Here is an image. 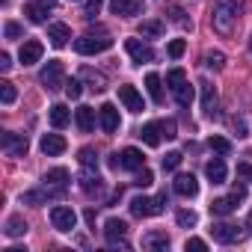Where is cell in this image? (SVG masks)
<instances>
[{
	"mask_svg": "<svg viewBox=\"0 0 252 252\" xmlns=\"http://www.w3.org/2000/svg\"><path fill=\"white\" fill-rule=\"evenodd\" d=\"M243 9H246L243 0H220V3L214 6V18H211L214 21V30L220 36H231L237 30V21H240Z\"/></svg>",
	"mask_w": 252,
	"mask_h": 252,
	"instance_id": "1",
	"label": "cell"
},
{
	"mask_svg": "<svg viewBox=\"0 0 252 252\" xmlns=\"http://www.w3.org/2000/svg\"><path fill=\"white\" fill-rule=\"evenodd\" d=\"M110 48H113V39H110L104 30H98V36H95V33H83L80 39H74V51L83 54V57L104 54V51H110Z\"/></svg>",
	"mask_w": 252,
	"mask_h": 252,
	"instance_id": "2",
	"label": "cell"
},
{
	"mask_svg": "<svg viewBox=\"0 0 252 252\" xmlns=\"http://www.w3.org/2000/svg\"><path fill=\"white\" fill-rule=\"evenodd\" d=\"M163 205H166V193H160V196H155V199H149V196H134L131 199V214L134 217H158V214H163Z\"/></svg>",
	"mask_w": 252,
	"mask_h": 252,
	"instance_id": "3",
	"label": "cell"
},
{
	"mask_svg": "<svg viewBox=\"0 0 252 252\" xmlns=\"http://www.w3.org/2000/svg\"><path fill=\"white\" fill-rule=\"evenodd\" d=\"M110 166L113 169H131V172H140L146 166V158L140 149H125L122 155H113L110 158Z\"/></svg>",
	"mask_w": 252,
	"mask_h": 252,
	"instance_id": "4",
	"label": "cell"
},
{
	"mask_svg": "<svg viewBox=\"0 0 252 252\" xmlns=\"http://www.w3.org/2000/svg\"><path fill=\"white\" fill-rule=\"evenodd\" d=\"M39 80H42V86H45L48 92H54V89L65 86V68H63V63H60V60H51V63L42 68Z\"/></svg>",
	"mask_w": 252,
	"mask_h": 252,
	"instance_id": "5",
	"label": "cell"
},
{
	"mask_svg": "<svg viewBox=\"0 0 252 252\" xmlns=\"http://www.w3.org/2000/svg\"><path fill=\"white\" fill-rule=\"evenodd\" d=\"M51 225H54L57 231H74L77 214H74L71 208H65V205H57V208L51 211Z\"/></svg>",
	"mask_w": 252,
	"mask_h": 252,
	"instance_id": "6",
	"label": "cell"
},
{
	"mask_svg": "<svg viewBox=\"0 0 252 252\" xmlns=\"http://www.w3.org/2000/svg\"><path fill=\"white\" fill-rule=\"evenodd\" d=\"M0 146H3V152L9 158H24L27 149H30V143H27L24 134H3V137H0Z\"/></svg>",
	"mask_w": 252,
	"mask_h": 252,
	"instance_id": "7",
	"label": "cell"
},
{
	"mask_svg": "<svg viewBox=\"0 0 252 252\" xmlns=\"http://www.w3.org/2000/svg\"><path fill=\"white\" fill-rule=\"evenodd\" d=\"M98 125H101V131H104V134H116V131H119V125H122L119 110H116L113 104H101V107H98Z\"/></svg>",
	"mask_w": 252,
	"mask_h": 252,
	"instance_id": "8",
	"label": "cell"
},
{
	"mask_svg": "<svg viewBox=\"0 0 252 252\" xmlns=\"http://www.w3.org/2000/svg\"><path fill=\"white\" fill-rule=\"evenodd\" d=\"M119 101L128 107L131 113H140V110H146V104H143V95L137 92V86H131V83H122L119 86Z\"/></svg>",
	"mask_w": 252,
	"mask_h": 252,
	"instance_id": "9",
	"label": "cell"
},
{
	"mask_svg": "<svg viewBox=\"0 0 252 252\" xmlns=\"http://www.w3.org/2000/svg\"><path fill=\"white\" fill-rule=\"evenodd\" d=\"M146 9L143 0H110V12L113 15H122V18H134Z\"/></svg>",
	"mask_w": 252,
	"mask_h": 252,
	"instance_id": "10",
	"label": "cell"
},
{
	"mask_svg": "<svg viewBox=\"0 0 252 252\" xmlns=\"http://www.w3.org/2000/svg\"><path fill=\"white\" fill-rule=\"evenodd\" d=\"M42 54H45V45H42L39 39H27V42L21 45V54H18V60H21L24 65H36V63L42 60Z\"/></svg>",
	"mask_w": 252,
	"mask_h": 252,
	"instance_id": "11",
	"label": "cell"
},
{
	"mask_svg": "<svg viewBox=\"0 0 252 252\" xmlns=\"http://www.w3.org/2000/svg\"><path fill=\"white\" fill-rule=\"evenodd\" d=\"M125 51L131 54L134 63H152L155 60V51L146 42H140V39H128V42H125Z\"/></svg>",
	"mask_w": 252,
	"mask_h": 252,
	"instance_id": "12",
	"label": "cell"
},
{
	"mask_svg": "<svg viewBox=\"0 0 252 252\" xmlns=\"http://www.w3.org/2000/svg\"><path fill=\"white\" fill-rule=\"evenodd\" d=\"M125 234H128V225H125V220H107L104 222V237H107V243L110 246H116V243H125Z\"/></svg>",
	"mask_w": 252,
	"mask_h": 252,
	"instance_id": "13",
	"label": "cell"
},
{
	"mask_svg": "<svg viewBox=\"0 0 252 252\" xmlns=\"http://www.w3.org/2000/svg\"><path fill=\"white\" fill-rule=\"evenodd\" d=\"M42 152L48 155V158H60L65 149H68V143H65V137H60V134H45L42 137Z\"/></svg>",
	"mask_w": 252,
	"mask_h": 252,
	"instance_id": "14",
	"label": "cell"
},
{
	"mask_svg": "<svg viewBox=\"0 0 252 252\" xmlns=\"http://www.w3.org/2000/svg\"><path fill=\"white\" fill-rule=\"evenodd\" d=\"M211 234H214V240H217V243H234V240L240 237V228H237V225H231V222H214Z\"/></svg>",
	"mask_w": 252,
	"mask_h": 252,
	"instance_id": "15",
	"label": "cell"
},
{
	"mask_svg": "<svg viewBox=\"0 0 252 252\" xmlns=\"http://www.w3.org/2000/svg\"><path fill=\"white\" fill-rule=\"evenodd\" d=\"M172 190H175L178 196H184V199H193V196L199 193V181H196L193 175H178V178L172 181Z\"/></svg>",
	"mask_w": 252,
	"mask_h": 252,
	"instance_id": "16",
	"label": "cell"
},
{
	"mask_svg": "<svg viewBox=\"0 0 252 252\" xmlns=\"http://www.w3.org/2000/svg\"><path fill=\"white\" fill-rule=\"evenodd\" d=\"M48 39H51V45H54V48H65V45H68V39H71L68 24H63V21L51 24V27H48Z\"/></svg>",
	"mask_w": 252,
	"mask_h": 252,
	"instance_id": "17",
	"label": "cell"
},
{
	"mask_svg": "<svg viewBox=\"0 0 252 252\" xmlns=\"http://www.w3.org/2000/svg\"><path fill=\"white\" fill-rule=\"evenodd\" d=\"M140 137H143V143L146 146H160V140H163V128H160V122H149V125H143V131H140Z\"/></svg>",
	"mask_w": 252,
	"mask_h": 252,
	"instance_id": "18",
	"label": "cell"
},
{
	"mask_svg": "<svg viewBox=\"0 0 252 252\" xmlns=\"http://www.w3.org/2000/svg\"><path fill=\"white\" fill-rule=\"evenodd\" d=\"M80 80H86L92 92H104V89H107V77H104L101 71H95V68H86V65H83V68H80Z\"/></svg>",
	"mask_w": 252,
	"mask_h": 252,
	"instance_id": "19",
	"label": "cell"
},
{
	"mask_svg": "<svg viewBox=\"0 0 252 252\" xmlns=\"http://www.w3.org/2000/svg\"><path fill=\"white\" fill-rule=\"evenodd\" d=\"M74 122H77V128H80L83 134L95 131V110H92V107H77V113H74Z\"/></svg>",
	"mask_w": 252,
	"mask_h": 252,
	"instance_id": "20",
	"label": "cell"
},
{
	"mask_svg": "<svg viewBox=\"0 0 252 252\" xmlns=\"http://www.w3.org/2000/svg\"><path fill=\"white\" fill-rule=\"evenodd\" d=\"M199 89H202V110H205L208 116H214V110H217V89H214L208 80H202Z\"/></svg>",
	"mask_w": 252,
	"mask_h": 252,
	"instance_id": "21",
	"label": "cell"
},
{
	"mask_svg": "<svg viewBox=\"0 0 252 252\" xmlns=\"http://www.w3.org/2000/svg\"><path fill=\"white\" fill-rule=\"evenodd\" d=\"M205 172H208V178H211V184H222V181H225V175H228V169H225V163H222V158H214V160H208V166H205Z\"/></svg>",
	"mask_w": 252,
	"mask_h": 252,
	"instance_id": "22",
	"label": "cell"
},
{
	"mask_svg": "<svg viewBox=\"0 0 252 252\" xmlns=\"http://www.w3.org/2000/svg\"><path fill=\"white\" fill-rule=\"evenodd\" d=\"M234 208H237V199H234V196H220V199L211 202V214H214V217H228Z\"/></svg>",
	"mask_w": 252,
	"mask_h": 252,
	"instance_id": "23",
	"label": "cell"
},
{
	"mask_svg": "<svg viewBox=\"0 0 252 252\" xmlns=\"http://www.w3.org/2000/svg\"><path fill=\"white\" fill-rule=\"evenodd\" d=\"M48 119H51L54 128H65V125L71 122V110H68L65 104H54V107H51V113H48Z\"/></svg>",
	"mask_w": 252,
	"mask_h": 252,
	"instance_id": "24",
	"label": "cell"
},
{
	"mask_svg": "<svg viewBox=\"0 0 252 252\" xmlns=\"http://www.w3.org/2000/svg\"><path fill=\"white\" fill-rule=\"evenodd\" d=\"M146 89H149V95H152V101H155V104H163V86H160V74L149 71V74H146Z\"/></svg>",
	"mask_w": 252,
	"mask_h": 252,
	"instance_id": "25",
	"label": "cell"
},
{
	"mask_svg": "<svg viewBox=\"0 0 252 252\" xmlns=\"http://www.w3.org/2000/svg\"><path fill=\"white\" fill-rule=\"evenodd\" d=\"M45 184H48V187H57V190H65V184H68V169L57 166V169L45 172Z\"/></svg>",
	"mask_w": 252,
	"mask_h": 252,
	"instance_id": "26",
	"label": "cell"
},
{
	"mask_svg": "<svg viewBox=\"0 0 252 252\" xmlns=\"http://www.w3.org/2000/svg\"><path fill=\"white\" fill-rule=\"evenodd\" d=\"M143 246H146V249H166V246H169V234H166V231H149V234L143 237Z\"/></svg>",
	"mask_w": 252,
	"mask_h": 252,
	"instance_id": "27",
	"label": "cell"
},
{
	"mask_svg": "<svg viewBox=\"0 0 252 252\" xmlns=\"http://www.w3.org/2000/svg\"><path fill=\"white\" fill-rule=\"evenodd\" d=\"M160 33H163V21H158V18H149V21L140 24V36L143 39H158Z\"/></svg>",
	"mask_w": 252,
	"mask_h": 252,
	"instance_id": "28",
	"label": "cell"
},
{
	"mask_svg": "<svg viewBox=\"0 0 252 252\" xmlns=\"http://www.w3.org/2000/svg\"><path fill=\"white\" fill-rule=\"evenodd\" d=\"M80 190H83L86 196H98V193H101V178H98V172L83 175V178H80Z\"/></svg>",
	"mask_w": 252,
	"mask_h": 252,
	"instance_id": "29",
	"label": "cell"
},
{
	"mask_svg": "<svg viewBox=\"0 0 252 252\" xmlns=\"http://www.w3.org/2000/svg\"><path fill=\"white\" fill-rule=\"evenodd\" d=\"M24 15H27V21L42 24L45 15H48V6H42V3H27V6H24Z\"/></svg>",
	"mask_w": 252,
	"mask_h": 252,
	"instance_id": "30",
	"label": "cell"
},
{
	"mask_svg": "<svg viewBox=\"0 0 252 252\" xmlns=\"http://www.w3.org/2000/svg\"><path fill=\"white\" fill-rule=\"evenodd\" d=\"M193 98H196V92H193V86L184 80V83L175 89V101H178L181 107H190V104H193Z\"/></svg>",
	"mask_w": 252,
	"mask_h": 252,
	"instance_id": "31",
	"label": "cell"
},
{
	"mask_svg": "<svg viewBox=\"0 0 252 252\" xmlns=\"http://www.w3.org/2000/svg\"><path fill=\"white\" fill-rule=\"evenodd\" d=\"M6 234H9V237H21V234H27V222H24L21 217H9V220H6Z\"/></svg>",
	"mask_w": 252,
	"mask_h": 252,
	"instance_id": "32",
	"label": "cell"
},
{
	"mask_svg": "<svg viewBox=\"0 0 252 252\" xmlns=\"http://www.w3.org/2000/svg\"><path fill=\"white\" fill-rule=\"evenodd\" d=\"M205 65L214 68V71H222V65H225V54H222V51H208V54H205Z\"/></svg>",
	"mask_w": 252,
	"mask_h": 252,
	"instance_id": "33",
	"label": "cell"
},
{
	"mask_svg": "<svg viewBox=\"0 0 252 252\" xmlns=\"http://www.w3.org/2000/svg\"><path fill=\"white\" fill-rule=\"evenodd\" d=\"M77 158H80V166H83V169H98V155H95L92 149H80Z\"/></svg>",
	"mask_w": 252,
	"mask_h": 252,
	"instance_id": "34",
	"label": "cell"
},
{
	"mask_svg": "<svg viewBox=\"0 0 252 252\" xmlns=\"http://www.w3.org/2000/svg\"><path fill=\"white\" fill-rule=\"evenodd\" d=\"M175 220H178V225H184V228H193V225L199 222L196 211H187V208H181V211L175 214Z\"/></svg>",
	"mask_w": 252,
	"mask_h": 252,
	"instance_id": "35",
	"label": "cell"
},
{
	"mask_svg": "<svg viewBox=\"0 0 252 252\" xmlns=\"http://www.w3.org/2000/svg\"><path fill=\"white\" fill-rule=\"evenodd\" d=\"M0 101H3L6 107H9V104H15V83H9V80L0 83Z\"/></svg>",
	"mask_w": 252,
	"mask_h": 252,
	"instance_id": "36",
	"label": "cell"
},
{
	"mask_svg": "<svg viewBox=\"0 0 252 252\" xmlns=\"http://www.w3.org/2000/svg\"><path fill=\"white\" fill-rule=\"evenodd\" d=\"M208 146H211V152H217V155H228V152H231V143H228L225 137H211Z\"/></svg>",
	"mask_w": 252,
	"mask_h": 252,
	"instance_id": "37",
	"label": "cell"
},
{
	"mask_svg": "<svg viewBox=\"0 0 252 252\" xmlns=\"http://www.w3.org/2000/svg\"><path fill=\"white\" fill-rule=\"evenodd\" d=\"M184 80H187V74H184V68H172V71L166 74V83H169V89H172V92H175V89H178V86H181Z\"/></svg>",
	"mask_w": 252,
	"mask_h": 252,
	"instance_id": "38",
	"label": "cell"
},
{
	"mask_svg": "<svg viewBox=\"0 0 252 252\" xmlns=\"http://www.w3.org/2000/svg\"><path fill=\"white\" fill-rule=\"evenodd\" d=\"M63 89H65V95H68L71 101H77V98L83 95V83H80V80H74V77H71V80H65V86H63Z\"/></svg>",
	"mask_w": 252,
	"mask_h": 252,
	"instance_id": "39",
	"label": "cell"
},
{
	"mask_svg": "<svg viewBox=\"0 0 252 252\" xmlns=\"http://www.w3.org/2000/svg\"><path fill=\"white\" fill-rule=\"evenodd\" d=\"M166 51H169V57H172V60H178V57H184V51H187V42H184V39H172Z\"/></svg>",
	"mask_w": 252,
	"mask_h": 252,
	"instance_id": "40",
	"label": "cell"
},
{
	"mask_svg": "<svg viewBox=\"0 0 252 252\" xmlns=\"http://www.w3.org/2000/svg\"><path fill=\"white\" fill-rule=\"evenodd\" d=\"M181 160H184V158H181V152H169V155L163 158V169H166V172H172V169H178V166H181Z\"/></svg>",
	"mask_w": 252,
	"mask_h": 252,
	"instance_id": "41",
	"label": "cell"
},
{
	"mask_svg": "<svg viewBox=\"0 0 252 252\" xmlns=\"http://www.w3.org/2000/svg\"><path fill=\"white\" fill-rule=\"evenodd\" d=\"M152 181H155V175H152V169H146V166H143V169L137 172V181H134V184H137V187H149Z\"/></svg>",
	"mask_w": 252,
	"mask_h": 252,
	"instance_id": "42",
	"label": "cell"
},
{
	"mask_svg": "<svg viewBox=\"0 0 252 252\" xmlns=\"http://www.w3.org/2000/svg\"><path fill=\"white\" fill-rule=\"evenodd\" d=\"M184 249H187V252H190V249H196V252H205V249H208V243H205L202 237H187Z\"/></svg>",
	"mask_w": 252,
	"mask_h": 252,
	"instance_id": "43",
	"label": "cell"
},
{
	"mask_svg": "<svg viewBox=\"0 0 252 252\" xmlns=\"http://www.w3.org/2000/svg\"><path fill=\"white\" fill-rule=\"evenodd\" d=\"M3 36H6V39H18V36H21V24H15V21H6V27H3Z\"/></svg>",
	"mask_w": 252,
	"mask_h": 252,
	"instance_id": "44",
	"label": "cell"
},
{
	"mask_svg": "<svg viewBox=\"0 0 252 252\" xmlns=\"http://www.w3.org/2000/svg\"><path fill=\"white\" fill-rule=\"evenodd\" d=\"M160 128H163V137H166V140H175V137H178V134H175V122H172V119L160 122Z\"/></svg>",
	"mask_w": 252,
	"mask_h": 252,
	"instance_id": "45",
	"label": "cell"
},
{
	"mask_svg": "<svg viewBox=\"0 0 252 252\" xmlns=\"http://www.w3.org/2000/svg\"><path fill=\"white\" fill-rule=\"evenodd\" d=\"M101 12V0H86V18H95Z\"/></svg>",
	"mask_w": 252,
	"mask_h": 252,
	"instance_id": "46",
	"label": "cell"
},
{
	"mask_svg": "<svg viewBox=\"0 0 252 252\" xmlns=\"http://www.w3.org/2000/svg\"><path fill=\"white\" fill-rule=\"evenodd\" d=\"M237 175L240 178H252V166L249 163H237Z\"/></svg>",
	"mask_w": 252,
	"mask_h": 252,
	"instance_id": "47",
	"label": "cell"
},
{
	"mask_svg": "<svg viewBox=\"0 0 252 252\" xmlns=\"http://www.w3.org/2000/svg\"><path fill=\"white\" fill-rule=\"evenodd\" d=\"M231 196H234L237 202H240V199H246V187H243V184H234V190H231Z\"/></svg>",
	"mask_w": 252,
	"mask_h": 252,
	"instance_id": "48",
	"label": "cell"
},
{
	"mask_svg": "<svg viewBox=\"0 0 252 252\" xmlns=\"http://www.w3.org/2000/svg\"><path fill=\"white\" fill-rule=\"evenodd\" d=\"M0 68H3V71H9V68H12V60H9V54H0Z\"/></svg>",
	"mask_w": 252,
	"mask_h": 252,
	"instance_id": "49",
	"label": "cell"
},
{
	"mask_svg": "<svg viewBox=\"0 0 252 252\" xmlns=\"http://www.w3.org/2000/svg\"><path fill=\"white\" fill-rule=\"evenodd\" d=\"M39 3H42V6H48V9H51V6H57V0H39Z\"/></svg>",
	"mask_w": 252,
	"mask_h": 252,
	"instance_id": "50",
	"label": "cell"
},
{
	"mask_svg": "<svg viewBox=\"0 0 252 252\" xmlns=\"http://www.w3.org/2000/svg\"><path fill=\"white\" fill-rule=\"evenodd\" d=\"M249 51H252V36H249Z\"/></svg>",
	"mask_w": 252,
	"mask_h": 252,
	"instance_id": "51",
	"label": "cell"
},
{
	"mask_svg": "<svg viewBox=\"0 0 252 252\" xmlns=\"http://www.w3.org/2000/svg\"><path fill=\"white\" fill-rule=\"evenodd\" d=\"M3 3H9V0H3Z\"/></svg>",
	"mask_w": 252,
	"mask_h": 252,
	"instance_id": "52",
	"label": "cell"
}]
</instances>
